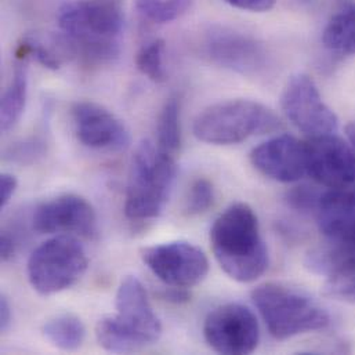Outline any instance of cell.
Returning <instances> with one entry per match:
<instances>
[{
	"label": "cell",
	"mask_w": 355,
	"mask_h": 355,
	"mask_svg": "<svg viewBox=\"0 0 355 355\" xmlns=\"http://www.w3.org/2000/svg\"><path fill=\"white\" fill-rule=\"evenodd\" d=\"M32 228L39 234H75L93 238L97 234V216L85 198L64 193L35 209Z\"/></svg>",
	"instance_id": "cell-13"
},
{
	"label": "cell",
	"mask_w": 355,
	"mask_h": 355,
	"mask_svg": "<svg viewBox=\"0 0 355 355\" xmlns=\"http://www.w3.org/2000/svg\"><path fill=\"white\" fill-rule=\"evenodd\" d=\"M57 21L73 55L93 62H110L119 55L122 0H71L62 4Z\"/></svg>",
	"instance_id": "cell-1"
},
{
	"label": "cell",
	"mask_w": 355,
	"mask_h": 355,
	"mask_svg": "<svg viewBox=\"0 0 355 355\" xmlns=\"http://www.w3.org/2000/svg\"><path fill=\"white\" fill-rule=\"evenodd\" d=\"M214 200V188L213 184L206 178H198L191 185L187 198V211L189 214H202L205 213Z\"/></svg>",
	"instance_id": "cell-25"
},
{
	"label": "cell",
	"mask_w": 355,
	"mask_h": 355,
	"mask_svg": "<svg viewBox=\"0 0 355 355\" xmlns=\"http://www.w3.org/2000/svg\"><path fill=\"white\" fill-rule=\"evenodd\" d=\"M14 250H15V243H14V239L12 236L8 234V232H3L1 236H0V256H1V260H8L12 257L14 254Z\"/></svg>",
	"instance_id": "cell-31"
},
{
	"label": "cell",
	"mask_w": 355,
	"mask_h": 355,
	"mask_svg": "<svg viewBox=\"0 0 355 355\" xmlns=\"http://www.w3.org/2000/svg\"><path fill=\"white\" fill-rule=\"evenodd\" d=\"M43 153V143L40 141H29V143H21L17 144L10 150L7 154L12 161H19V162H26V161H33L36 157L42 155Z\"/></svg>",
	"instance_id": "cell-27"
},
{
	"label": "cell",
	"mask_w": 355,
	"mask_h": 355,
	"mask_svg": "<svg viewBox=\"0 0 355 355\" xmlns=\"http://www.w3.org/2000/svg\"><path fill=\"white\" fill-rule=\"evenodd\" d=\"M230 6L243 10V11H250V12H266L274 8L277 4V0H224Z\"/></svg>",
	"instance_id": "cell-28"
},
{
	"label": "cell",
	"mask_w": 355,
	"mask_h": 355,
	"mask_svg": "<svg viewBox=\"0 0 355 355\" xmlns=\"http://www.w3.org/2000/svg\"><path fill=\"white\" fill-rule=\"evenodd\" d=\"M116 315L98 321L96 336L111 353H132L159 340L162 325L153 310L144 285L136 277H126L116 292Z\"/></svg>",
	"instance_id": "cell-3"
},
{
	"label": "cell",
	"mask_w": 355,
	"mask_h": 355,
	"mask_svg": "<svg viewBox=\"0 0 355 355\" xmlns=\"http://www.w3.org/2000/svg\"><path fill=\"white\" fill-rule=\"evenodd\" d=\"M87 266L83 246L71 235H58L33 250L26 271L32 288L42 296H51L75 285Z\"/></svg>",
	"instance_id": "cell-7"
},
{
	"label": "cell",
	"mask_w": 355,
	"mask_h": 355,
	"mask_svg": "<svg viewBox=\"0 0 355 355\" xmlns=\"http://www.w3.org/2000/svg\"><path fill=\"white\" fill-rule=\"evenodd\" d=\"M252 299L270 335L277 340L322 331L331 324V317L321 304L281 284L270 282L257 286Z\"/></svg>",
	"instance_id": "cell-5"
},
{
	"label": "cell",
	"mask_w": 355,
	"mask_h": 355,
	"mask_svg": "<svg viewBox=\"0 0 355 355\" xmlns=\"http://www.w3.org/2000/svg\"><path fill=\"white\" fill-rule=\"evenodd\" d=\"M146 266L166 285L178 289L200 284L209 271L206 254L185 241L165 242L143 250Z\"/></svg>",
	"instance_id": "cell-11"
},
{
	"label": "cell",
	"mask_w": 355,
	"mask_h": 355,
	"mask_svg": "<svg viewBox=\"0 0 355 355\" xmlns=\"http://www.w3.org/2000/svg\"><path fill=\"white\" fill-rule=\"evenodd\" d=\"M314 216L331 243L354 246L355 187L322 191Z\"/></svg>",
	"instance_id": "cell-17"
},
{
	"label": "cell",
	"mask_w": 355,
	"mask_h": 355,
	"mask_svg": "<svg viewBox=\"0 0 355 355\" xmlns=\"http://www.w3.org/2000/svg\"><path fill=\"white\" fill-rule=\"evenodd\" d=\"M282 128L272 110L253 100H228L203 110L193 121L198 140L213 146L239 144L253 136Z\"/></svg>",
	"instance_id": "cell-6"
},
{
	"label": "cell",
	"mask_w": 355,
	"mask_h": 355,
	"mask_svg": "<svg viewBox=\"0 0 355 355\" xmlns=\"http://www.w3.org/2000/svg\"><path fill=\"white\" fill-rule=\"evenodd\" d=\"M18 55L32 57L40 65L49 69L61 68L67 55H73L69 43L62 35L57 36H26L18 47Z\"/></svg>",
	"instance_id": "cell-19"
},
{
	"label": "cell",
	"mask_w": 355,
	"mask_h": 355,
	"mask_svg": "<svg viewBox=\"0 0 355 355\" xmlns=\"http://www.w3.org/2000/svg\"><path fill=\"white\" fill-rule=\"evenodd\" d=\"M181 146V121L178 98H169L158 116L157 147L171 155H176Z\"/></svg>",
	"instance_id": "cell-22"
},
{
	"label": "cell",
	"mask_w": 355,
	"mask_h": 355,
	"mask_svg": "<svg viewBox=\"0 0 355 355\" xmlns=\"http://www.w3.org/2000/svg\"><path fill=\"white\" fill-rule=\"evenodd\" d=\"M214 259L232 279H259L268 268V252L254 210L242 202L227 207L210 230Z\"/></svg>",
	"instance_id": "cell-2"
},
{
	"label": "cell",
	"mask_w": 355,
	"mask_h": 355,
	"mask_svg": "<svg viewBox=\"0 0 355 355\" xmlns=\"http://www.w3.org/2000/svg\"><path fill=\"white\" fill-rule=\"evenodd\" d=\"M17 187H18V181L15 176L10 173H3L0 176V209L1 210L8 205L10 199L17 191Z\"/></svg>",
	"instance_id": "cell-29"
},
{
	"label": "cell",
	"mask_w": 355,
	"mask_h": 355,
	"mask_svg": "<svg viewBox=\"0 0 355 355\" xmlns=\"http://www.w3.org/2000/svg\"><path fill=\"white\" fill-rule=\"evenodd\" d=\"M314 272L327 277L325 291L329 296L355 304V245L331 243L309 256Z\"/></svg>",
	"instance_id": "cell-16"
},
{
	"label": "cell",
	"mask_w": 355,
	"mask_h": 355,
	"mask_svg": "<svg viewBox=\"0 0 355 355\" xmlns=\"http://www.w3.org/2000/svg\"><path fill=\"white\" fill-rule=\"evenodd\" d=\"M325 47L339 54H355V6L336 12L322 32Z\"/></svg>",
	"instance_id": "cell-20"
},
{
	"label": "cell",
	"mask_w": 355,
	"mask_h": 355,
	"mask_svg": "<svg viewBox=\"0 0 355 355\" xmlns=\"http://www.w3.org/2000/svg\"><path fill=\"white\" fill-rule=\"evenodd\" d=\"M321 195H322V191L315 187L299 185V187L292 188L286 193V202L291 207H293L299 211L314 214Z\"/></svg>",
	"instance_id": "cell-26"
},
{
	"label": "cell",
	"mask_w": 355,
	"mask_h": 355,
	"mask_svg": "<svg viewBox=\"0 0 355 355\" xmlns=\"http://www.w3.org/2000/svg\"><path fill=\"white\" fill-rule=\"evenodd\" d=\"M178 176L175 155L166 154L151 141H143L133 157L126 191L125 213L132 220L158 217L172 193Z\"/></svg>",
	"instance_id": "cell-4"
},
{
	"label": "cell",
	"mask_w": 355,
	"mask_h": 355,
	"mask_svg": "<svg viewBox=\"0 0 355 355\" xmlns=\"http://www.w3.org/2000/svg\"><path fill=\"white\" fill-rule=\"evenodd\" d=\"M202 49L213 64L243 76H257L270 64L268 51L259 39L227 26L210 28Z\"/></svg>",
	"instance_id": "cell-9"
},
{
	"label": "cell",
	"mask_w": 355,
	"mask_h": 355,
	"mask_svg": "<svg viewBox=\"0 0 355 355\" xmlns=\"http://www.w3.org/2000/svg\"><path fill=\"white\" fill-rule=\"evenodd\" d=\"M11 320H12L11 304L6 296H1V300H0V329H1V332H6L10 328Z\"/></svg>",
	"instance_id": "cell-30"
},
{
	"label": "cell",
	"mask_w": 355,
	"mask_h": 355,
	"mask_svg": "<svg viewBox=\"0 0 355 355\" xmlns=\"http://www.w3.org/2000/svg\"><path fill=\"white\" fill-rule=\"evenodd\" d=\"M307 175L328 188H354L355 148L340 137L327 135L306 141Z\"/></svg>",
	"instance_id": "cell-12"
},
{
	"label": "cell",
	"mask_w": 355,
	"mask_h": 355,
	"mask_svg": "<svg viewBox=\"0 0 355 355\" xmlns=\"http://www.w3.org/2000/svg\"><path fill=\"white\" fill-rule=\"evenodd\" d=\"M72 119L79 141L89 148L123 151L130 144V135L125 123L97 103H76L72 108Z\"/></svg>",
	"instance_id": "cell-14"
},
{
	"label": "cell",
	"mask_w": 355,
	"mask_h": 355,
	"mask_svg": "<svg viewBox=\"0 0 355 355\" xmlns=\"http://www.w3.org/2000/svg\"><path fill=\"white\" fill-rule=\"evenodd\" d=\"M281 108L289 122L309 139L334 135L338 130L336 114L306 73L293 75L286 82L281 94Z\"/></svg>",
	"instance_id": "cell-8"
},
{
	"label": "cell",
	"mask_w": 355,
	"mask_h": 355,
	"mask_svg": "<svg viewBox=\"0 0 355 355\" xmlns=\"http://www.w3.org/2000/svg\"><path fill=\"white\" fill-rule=\"evenodd\" d=\"M165 49V42L162 39H155L146 43L136 57L139 71L155 83H162L166 80Z\"/></svg>",
	"instance_id": "cell-24"
},
{
	"label": "cell",
	"mask_w": 355,
	"mask_h": 355,
	"mask_svg": "<svg viewBox=\"0 0 355 355\" xmlns=\"http://www.w3.org/2000/svg\"><path fill=\"white\" fill-rule=\"evenodd\" d=\"M193 0H136L137 12L154 24H168L180 18Z\"/></svg>",
	"instance_id": "cell-23"
},
{
	"label": "cell",
	"mask_w": 355,
	"mask_h": 355,
	"mask_svg": "<svg viewBox=\"0 0 355 355\" xmlns=\"http://www.w3.org/2000/svg\"><path fill=\"white\" fill-rule=\"evenodd\" d=\"M43 335L54 347L62 352H75L85 342L86 328L78 317L64 314L46 322Z\"/></svg>",
	"instance_id": "cell-21"
},
{
	"label": "cell",
	"mask_w": 355,
	"mask_h": 355,
	"mask_svg": "<svg viewBox=\"0 0 355 355\" xmlns=\"http://www.w3.org/2000/svg\"><path fill=\"white\" fill-rule=\"evenodd\" d=\"M252 165L266 178L279 182H295L307 175L306 141L281 135L256 147Z\"/></svg>",
	"instance_id": "cell-15"
},
{
	"label": "cell",
	"mask_w": 355,
	"mask_h": 355,
	"mask_svg": "<svg viewBox=\"0 0 355 355\" xmlns=\"http://www.w3.org/2000/svg\"><path fill=\"white\" fill-rule=\"evenodd\" d=\"M347 137L352 143V146L355 148V123H352L347 126Z\"/></svg>",
	"instance_id": "cell-32"
},
{
	"label": "cell",
	"mask_w": 355,
	"mask_h": 355,
	"mask_svg": "<svg viewBox=\"0 0 355 355\" xmlns=\"http://www.w3.org/2000/svg\"><path fill=\"white\" fill-rule=\"evenodd\" d=\"M26 57L17 54V62L11 79L3 93L0 104L1 130L7 132L21 119L28 98V69Z\"/></svg>",
	"instance_id": "cell-18"
},
{
	"label": "cell",
	"mask_w": 355,
	"mask_h": 355,
	"mask_svg": "<svg viewBox=\"0 0 355 355\" xmlns=\"http://www.w3.org/2000/svg\"><path fill=\"white\" fill-rule=\"evenodd\" d=\"M203 335L216 353L250 354L260 342V328L256 315L238 303L223 304L205 320Z\"/></svg>",
	"instance_id": "cell-10"
}]
</instances>
